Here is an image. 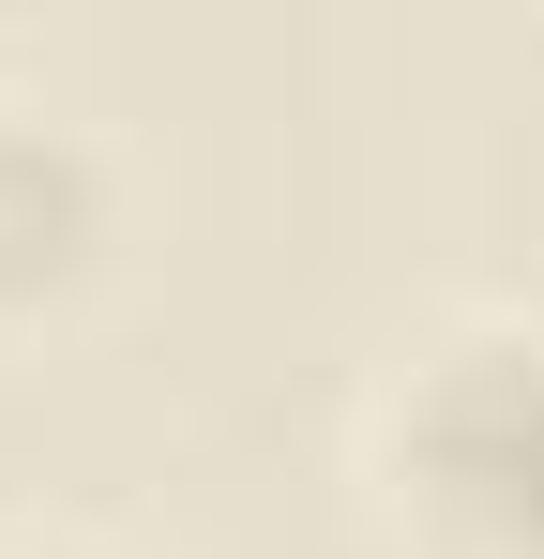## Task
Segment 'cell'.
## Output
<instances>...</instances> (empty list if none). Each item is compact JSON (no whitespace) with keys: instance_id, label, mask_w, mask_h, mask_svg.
<instances>
[{"instance_id":"7a4b0ae2","label":"cell","mask_w":544,"mask_h":559,"mask_svg":"<svg viewBox=\"0 0 544 559\" xmlns=\"http://www.w3.org/2000/svg\"><path fill=\"white\" fill-rule=\"evenodd\" d=\"M106 273H121V167H106V136L46 92H0V333L76 318Z\"/></svg>"},{"instance_id":"6da1fadb","label":"cell","mask_w":544,"mask_h":559,"mask_svg":"<svg viewBox=\"0 0 544 559\" xmlns=\"http://www.w3.org/2000/svg\"><path fill=\"white\" fill-rule=\"evenodd\" d=\"M348 468L393 559H544V318L484 302L393 348L348 424Z\"/></svg>"},{"instance_id":"3957f363","label":"cell","mask_w":544,"mask_h":559,"mask_svg":"<svg viewBox=\"0 0 544 559\" xmlns=\"http://www.w3.org/2000/svg\"><path fill=\"white\" fill-rule=\"evenodd\" d=\"M0 559H121V545H0Z\"/></svg>"}]
</instances>
